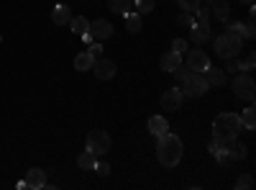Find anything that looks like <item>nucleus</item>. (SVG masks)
Masks as SVG:
<instances>
[{"label": "nucleus", "mask_w": 256, "mask_h": 190, "mask_svg": "<svg viewBox=\"0 0 256 190\" xmlns=\"http://www.w3.org/2000/svg\"><path fill=\"white\" fill-rule=\"evenodd\" d=\"M159 141H156V157H159V162L164 164V167H174V164H180V159H182V152H184V146H182V139L177 136V134H162V136H156Z\"/></svg>", "instance_id": "1"}, {"label": "nucleus", "mask_w": 256, "mask_h": 190, "mask_svg": "<svg viewBox=\"0 0 256 190\" xmlns=\"http://www.w3.org/2000/svg\"><path fill=\"white\" fill-rule=\"evenodd\" d=\"M174 77H177V82H180V90H182V95L184 98H200V95H205L208 93V80H205V75L202 72H192V70H174L172 72Z\"/></svg>", "instance_id": "2"}, {"label": "nucleus", "mask_w": 256, "mask_h": 190, "mask_svg": "<svg viewBox=\"0 0 256 190\" xmlns=\"http://www.w3.org/2000/svg\"><path fill=\"white\" fill-rule=\"evenodd\" d=\"M244 131V123L238 113H220L212 121V136L216 139H233Z\"/></svg>", "instance_id": "3"}, {"label": "nucleus", "mask_w": 256, "mask_h": 190, "mask_svg": "<svg viewBox=\"0 0 256 190\" xmlns=\"http://www.w3.org/2000/svg\"><path fill=\"white\" fill-rule=\"evenodd\" d=\"M244 49V36L233 34V31H226L216 39V54L220 59H230V57H238Z\"/></svg>", "instance_id": "4"}, {"label": "nucleus", "mask_w": 256, "mask_h": 190, "mask_svg": "<svg viewBox=\"0 0 256 190\" xmlns=\"http://www.w3.org/2000/svg\"><path fill=\"white\" fill-rule=\"evenodd\" d=\"M88 152H92L95 157L108 154L110 152V136H108V131H100V129L90 131L88 134Z\"/></svg>", "instance_id": "5"}, {"label": "nucleus", "mask_w": 256, "mask_h": 190, "mask_svg": "<svg viewBox=\"0 0 256 190\" xmlns=\"http://www.w3.org/2000/svg\"><path fill=\"white\" fill-rule=\"evenodd\" d=\"M233 93H236V98H241V100H254V95H256V85H254V77L251 75H236L233 77Z\"/></svg>", "instance_id": "6"}, {"label": "nucleus", "mask_w": 256, "mask_h": 190, "mask_svg": "<svg viewBox=\"0 0 256 190\" xmlns=\"http://www.w3.org/2000/svg\"><path fill=\"white\" fill-rule=\"evenodd\" d=\"M210 67V57L202 52V49H190L187 54V70L192 72H205Z\"/></svg>", "instance_id": "7"}, {"label": "nucleus", "mask_w": 256, "mask_h": 190, "mask_svg": "<svg viewBox=\"0 0 256 190\" xmlns=\"http://www.w3.org/2000/svg\"><path fill=\"white\" fill-rule=\"evenodd\" d=\"M116 62L113 59H95V65H92V72H95V77L98 80H113L116 77Z\"/></svg>", "instance_id": "8"}, {"label": "nucleus", "mask_w": 256, "mask_h": 190, "mask_svg": "<svg viewBox=\"0 0 256 190\" xmlns=\"http://www.w3.org/2000/svg\"><path fill=\"white\" fill-rule=\"evenodd\" d=\"M182 100H184V95H182L180 88L164 90V95H162V108H164V111H180V108H182Z\"/></svg>", "instance_id": "9"}, {"label": "nucleus", "mask_w": 256, "mask_h": 190, "mask_svg": "<svg viewBox=\"0 0 256 190\" xmlns=\"http://www.w3.org/2000/svg\"><path fill=\"white\" fill-rule=\"evenodd\" d=\"M90 34H92L98 41L110 39V36H113V24H110L108 18H98V21H92V24H90Z\"/></svg>", "instance_id": "10"}, {"label": "nucleus", "mask_w": 256, "mask_h": 190, "mask_svg": "<svg viewBox=\"0 0 256 190\" xmlns=\"http://www.w3.org/2000/svg\"><path fill=\"white\" fill-rule=\"evenodd\" d=\"M210 36H212V29H210V24H202V21H195V26L190 29V39L195 41L198 47L210 41Z\"/></svg>", "instance_id": "11"}, {"label": "nucleus", "mask_w": 256, "mask_h": 190, "mask_svg": "<svg viewBox=\"0 0 256 190\" xmlns=\"http://www.w3.org/2000/svg\"><path fill=\"white\" fill-rule=\"evenodd\" d=\"M210 16H216L218 21H228L230 18L228 0H210Z\"/></svg>", "instance_id": "12"}, {"label": "nucleus", "mask_w": 256, "mask_h": 190, "mask_svg": "<svg viewBox=\"0 0 256 190\" xmlns=\"http://www.w3.org/2000/svg\"><path fill=\"white\" fill-rule=\"evenodd\" d=\"M26 185H28V187H34V190L44 187V185H46V172H44V170H38V167L28 170V172H26Z\"/></svg>", "instance_id": "13"}, {"label": "nucleus", "mask_w": 256, "mask_h": 190, "mask_svg": "<svg viewBox=\"0 0 256 190\" xmlns=\"http://www.w3.org/2000/svg\"><path fill=\"white\" fill-rule=\"evenodd\" d=\"M180 67H182V54H177V52H166V54H162V70L174 72V70H180Z\"/></svg>", "instance_id": "14"}, {"label": "nucleus", "mask_w": 256, "mask_h": 190, "mask_svg": "<svg viewBox=\"0 0 256 190\" xmlns=\"http://www.w3.org/2000/svg\"><path fill=\"white\" fill-rule=\"evenodd\" d=\"M202 75H205V80H208V85H218V88L226 85V72H223L220 67H212V65H210Z\"/></svg>", "instance_id": "15"}, {"label": "nucleus", "mask_w": 256, "mask_h": 190, "mask_svg": "<svg viewBox=\"0 0 256 190\" xmlns=\"http://www.w3.org/2000/svg\"><path fill=\"white\" fill-rule=\"evenodd\" d=\"M70 18H72V8H70V6H56V8L52 11V21H54L56 26H67Z\"/></svg>", "instance_id": "16"}, {"label": "nucleus", "mask_w": 256, "mask_h": 190, "mask_svg": "<svg viewBox=\"0 0 256 190\" xmlns=\"http://www.w3.org/2000/svg\"><path fill=\"white\" fill-rule=\"evenodd\" d=\"M92 65H95V57L90 52H80L74 57V70L77 72H88V70H92Z\"/></svg>", "instance_id": "17"}, {"label": "nucleus", "mask_w": 256, "mask_h": 190, "mask_svg": "<svg viewBox=\"0 0 256 190\" xmlns=\"http://www.w3.org/2000/svg\"><path fill=\"white\" fill-rule=\"evenodd\" d=\"M148 131H152L154 136L166 134V131H169V123H166V118H162V116H152V118H148Z\"/></svg>", "instance_id": "18"}, {"label": "nucleus", "mask_w": 256, "mask_h": 190, "mask_svg": "<svg viewBox=\"0 0 256 190\" xmlns=\"http://www.w3.org/2000/svg\"><path fill=\"white\" fill-rule=\"evenodd\" d=\"M108 8L118 16H126V13H131L134 8V0H108Z\"/></svg>", "instance_id": "19"}, {"label": "nucleus", "mask_w": 256, "mask_h": 190, "mask_svg": "<svg viewBox=\"0 0 256 190\" xmlns=\"http://www.w3.org/2000/svg\"><path fill=\"white\" fill-rule=\"evenodd\" d=\"M70 29L77 34V36H82V34H88L90 31V21L84 18V16H77V18H70Z\"/></svg>", "instance_id": "20"}, {"label": "nucleus", "mask_w": 256, "mask_h": 190, "mask_svg": "<svg viewBox=\"0 0 256 190\" xmlns=\"http://www.w3.org/2000/svg\"><path fill=\"white\" fill-rule=\"evenodd\" d=\"M123 18H126V29L131 31V34H138V31L144 29V26H141V16H138L136 11H131V13H126Z\"/></svg>", "instance_id": "21"}, {"label": "nucleus", "mask_w": 256, "mask_h": 190, "mask_svg": "<svg viewBox=\"0 0 256 190\" xmlns=\"http://www.w3.org/2000/svg\"><path fill=\"white\" fill-rule=\"evenodd\" d=\"M241 123H244L246 131H254V129H256V111H254V108H246V111L241 113Z\"/></svg>", "instance_id": "22"}, {"label": "nucleus", "mask_w": 256, "mask_h": 190, "mask_svg": "<svg viewBox=\"0 0 256 190\" xmlns=\"http://www.w3.org/2000/svg\"><path fill=\"white\" fill-rule=\"evenodd\" d=\"M95 162H98V157H95L92 152H82V154H80V159H77V164L82 167V170H92Z\"/></svg>", "instance_id": "23"}, {"label": "nucleus", "mask_w": 256, "mask_h": 190, "mask_svg": "<svg viewBox=\"0 0 256 190\" xmlns=\"http://www.w3.org/2000/svg\"><path fill=\"white\" fill-rule=\"evenodd\" d=\"M154 0H136V13L138 16H144V13H152L154 11Z\"/></svg>", "instance_id": "24"}, {"label": "nucleus", "mask_w": 256, "mask_h": 190, "mask_svg": "<svg viewBox=\"0 0 256 190\" xmlns=\"http://www.w3.org/2000/svg\"><path fill=\"white\" fill-rule=\"evenodd\" d=\"M177 24H180L182 29H192V26H195V18H192V16L184 11V13H180V16H177Z\"/></svg>", "instance_id": "25"}, {"label": "nucleus", "mask_w": 256, "mask_h": 190, "mask_svg": "<svg viewBox=\"0 0 256 190\" xmlns=\"http://www.w3.org/2000/svg\"><path fill=\"white\" fill-rule=\"evenodd\" d=\"M236 187H238V190H251V187H254V177H251L248 172L241 175V177L236 180Z\"/></svg>", "instance_id": "26"}, {"label": "nucleus", "mask_w": 256, "mask_h": 190, "mask_svg": "<svg viewBox=\"0 0 256 190\" xmlns=\"http://www.w3.org/2000/svg\"><path fill=\"white\" fill-rule=\"evenodd\" d=\"M200 3H202V0H180V8H184L187 13H195L200 8Z\"/></svg>", "instance_id": "27"}, {"label": "nucleus", "mask_w": 256, "mask_h": 190, "mask_svg": "<svg viewBox=\"0 0 256 190\" xmlns=\"http://www.w3.org/2000/svg\"><path fill=\"white\" fill-rule=\"evenodd\" d=\"M254 65H256V54H254V52H248V54H246V59L241 62V70H244V72H251V70H254Z\"/></svg>", "instance_id": "28"}, {"label": "nucleus", "mask_w": 256, "mask_h": 190, "mask_svg": "<svg viewBox=\"0 0 256 190\" xmlns=\"http://www.w3.org/2000/svg\"><path fill=\"white\" fill-rule=\"evenodd\" d=\"M226 70H228V72H233V75H238V72H241V62H238L236 57L226 59Z\"/></svg>", "instance_id": "29"}, {"label": "nucleus", "mask_w": 256, "mask_h": 190, "mask_svg": "<svg viewBox=\"0 0 256 190\" xmlns=\"http://www.w3.org/2000/svg\"><path fill=\"white\" fill-rule=\"evenodd\" d=\"M92 170H95L100 177H105V175H110V164H108V162H95Z\"/></svg>", "instance_id": "30"}, {"label": "nucleus", "mask_w": 256, "mask_h": 190, "mask_svg": "<svg viewBox=\"0 0 256 190\" xmlns=\"http://www.w3.org/2000/svg\"><path fill=\"white\" fill-rule=\"evenodd\" d=\"M88 52H90V54H92V57H95V59H98V57H100V54H102V44H100V41H98V39H95V41H92V44H90V47H88Z\"/></svg>", "instance_id": "31"}, {"label": "nucleus", "mask_w": 256, "mask_h": 190, "mask_svg": "<svg viewBox=\"0 0 256 190\" xmlns=\"http://www.w3.org/2000/svg\"><path fill=\"white\" fill-rule=\"evenodd\" d=\"M184 49H187V41H184V39H174V41H172V52L182 54Z\"/></svg>", "instance_id": "32"}, {"label": "nucleus", "mask_w": 256, "mask_h": 190, "mask_svg": "<svg viewBox=\"0 0 256 190\" xmlns=\"http://www.w3.org/2000/svg\"><path fill=\"white\" fill-rule=\"evenodd\" d=\"M82 41H84V44H88V47H90V44H92V41H95V36H92V34L88 31V34H82Z\"/></svg>", "instance_id": "33"}, {"label": "nucleus", "mask_w": 256, "mask_h": 190, "mask_svg": "<svg viewBox=\"0 0 256 190\" xmlns=\"http://www.w3.org/2000/svg\"><path fill=\"white\" fill-rule=\"evenodd\" d=\"M241 3H248V6H251V3H254V0H241Z\"/></svg>", "instance_id": "34"}]
</instances>
